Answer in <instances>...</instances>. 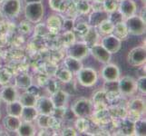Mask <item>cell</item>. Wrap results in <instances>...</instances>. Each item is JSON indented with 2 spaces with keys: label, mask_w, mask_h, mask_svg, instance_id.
I'll list each match as a JSON object with an SVG mask.
<instances>
[{
  "label": "cell",
  "mask_w": 146,
  "mask_h": 136,
  "mask_svg": "<svg viewBox=\"0 0 146 136\" xmlns=\"http://www.w3.org/2000/svg\"><path fill=\"white\" fill-rule=\"evenodd\" d=\"M102 78L104 80V82L108 81H117L121 76L120 69L116 64H105L104 68L101 72Z\"/></svg>",
  "instance_id": "30bf717a"
},
{
  "label": "cell",
  "mask_w": 146,
  "mask_h": 136,
  "mask_svg": "<svg viewBox=\"0 0 146 136\" xmlns=\"http://www.w3.org/2000/svg\"><path fill=\"white\" fill-rule=\"evenodd\" d=\"M125 26L128 33L133 36H142L145 33V21L140 16H133L125 18Z\"/></svg>",
  "instance_id": "277c9868"
},
{
  "label": "cell",
  "mask_w": 146,
  "mask_h": 136,
  "mask_svg": "<svg viewBox=\"0 0 146 136\" xmlns=\"http://www.w3.org/2000/svg\"><path fill=\"white\" fill-rule=\"evenodd\" d=\"M112 34L114 36H116L118 39H120L121 41H122V40L127 39L128 36H129V33H128L126 26H125L124 21L114 25V27H113Z\"/></svg>",
  "instance_id": "cb8c5ba5"
},
{
  "label": "cell",
  "mask_w": 146,
  "mask_h": 136,
  "mask_svg": "<svg viewBox=\"0 0 146 136\" xmlns=\"http://www.w3.org/2000/svg\"><path fill=\"white\" fill-rule=\"evenodd\" d=\"M17 133L21 136H33L36 134V127L32 123L22 121Z\"/></svg>",
  "instance_id": "7402d4cb"
},
{
  "label": "cell",
  "mask_w": 146,
  "mask_h": 136,
  "mask_svg": "<svg viewBox=\"0 0 146 136\" xmlns=\"http://www.w3.org/2000/svg\"><path fill=\"white\" fill-rule=\"evenodd\" d=\"M0 99L6 103H9L18 99V92L17 88L12 85H3L0 91Z\"/></svg>",
  "instance_id": "4fadbf2b"
},
{
  "label": "cell",
  "mask_w": 146,
  "mask_h": 136,
  "mask_svg": "<svg viewBox=\"0 0 146 136\" xmlns=\"http://www.w3.org/2000/svg\"><path fill=\"white\" fill-rule=\"evenodd\" d=\"M118 10L122 13L124 18H127L135 15L137 6L133 0H122L118 6Z\"/></svg>",
  "instance_id": "9a60e30c"
},
{
  "label": "cell",
  "mask_w": 146,
  "mask_h": 136,
  "mask_svg": "<svg viewBox=\"0 0 146 136\" xmlns=\"http://www.w3.org/2000/svg\"><path fill=\"white\" fill-rule=\"evenodd\" d=\"M36 108L38 111L39 114L51 115L54 113V106L50 97L40 96L37 97L36 103Z\"/></svg>",
  "instance_id": "9c48e42d"
},
{
  "label": "cell",
  "mask_w": 146,
  "mask_h": 136,
  "mask_svg": "<svg viewBox=\"0 0 146 136\" xmlns=\"http://www.w3.org/2000/svg\"><path fill=\"white\" fill-rule=\"evenodd\" d=\"M74 28V30H76V32H78L80 34H83V36H84V34H86V32L88 31V29H89V27H87V25L84 24V23L79 24L77 27H75Z\"/></svg>",
  "instance_id": "60d3db41"
},
{
  "label": "cell",
  "mask_w": 146,
  "mask_h": 136,
  "mask_svg": "<svg viewBox=\"0 0 146 136\" xmlns=\"http://www.w3.org/2000/svg\"><path fill=\"white\" fill-rule=\"evenodd\" d=\"M108 19L113 25H116V24H119L121 22H123L124 21L123 16L122 13H121L118 9L114 10V11H113V12H110L108 14Z\"/></svg>",
  "instance_id": "1f68e13d"
},
{
  "label": "cell",
  "mask_w": 146,
  "mask_h": 136,
  "mask_svg": "<svg viewBox=\"0 0 146 136\" xmlns=\"http://www.w3.org/2000/svg\"><path fill=\"white\" fill-rule=\"evenodd\" d=\"M137 91L136 80L132 76H123L118 79V92L124 96L133 95Z\"/></svg>",
  "instance_id": "5b68a950"
},
{
  "label": "cell",
  "mask_w": 146,
  "mask_h": 136,
  "mask_svg": "<svg viewBox=\"0 0 146 136\" xmlns=\"http://www.w3.org/2000/svg\"><path fill=\"white\" fill-rule=\"evenodd\" d=\"M75 125H76V128L79 132H84L89 127V123L86 118H78L76 123H75Z\"/></svg>",
  "instance_id": "8d00e7d4"
},
{
  "label": "cell",
  "mask_w": 146,
  "mask_h": 136,
  "mask_svg": "<svg viewBox=\"0 0 146 136\" xmlns=\"http://www.w3.org/2000/svg\"><path fill=\"white\" fill-rule=\"evenodd\" d=\"M37 124L40 128L42 129H48V128H54L56 125H58L57 119L51 115H44V114H38L37 118L36 119Z\"/></svg>",
  "instance_id": "2e32d148"
},
{
  "label": "cell",
  "mask_w": 146,
  "mask_h": 136,
  "mask_svg": "<svg viewBox=\"0 0 146 136\" xmlns=\"http://www.w3.org/2000/svg\"><path fill=\"white\" fill-rule=\"evenodd\" d=\"M89 54V46L84 42H74L67 47V55L82 60Z\"/></svg>",
  "instance_id": "8992f818"
},
{
  "label": "cell",
  "mask_w": 146,
  "mask_h": 136,
  "mask_svg": "<svg viewBox=\"0 0 146 136\" xmlns=\"http://www.w3.org/2000/svg\"><path fill=\"white\" fill-rule=\"evenodd\" d=\"M46 88H47V90L52 94L53 93H54L55 91L58 89L57 88V85H56V82L54 81V80H52V79L51 80H48L47 83H46Z\"/></svg>",
  "instance_id": "7bdbcfd3"
},
{
  "label": "cell",
  "mask_w": 146,
  "mask_h": 136,
  "mask_svg": "<svg viewBox=\"0 0 146 136\" xmlns=\"http://www.w3.org/2000/svg\"><path fill=\"white\" fill-rule=\"evenodd\" d=\"M89 54H91L94 59L104 64H108L112 58V54H110L102 44H94L89 47Z\"/></svg>",
  "instance_id": "ba28073f"
},
{
  "label": "cell",
  "mask_w": 146,
  "mask_h": 136,
  "mask_svg": "<svg viewBox=\"0 0 146 136\" xmlns=\"http://www.w3.org/2000/svg\"><path fill=\"white\" fill-rule=\"evenodd\" d=\"M21 122L22 121L20 119V117L7 114L3 119V125L9 132H17Z\"/></svg>",
  "instance_id": "ac0fdd59"
},
{
  "label": "cell",
  "mask_w": 146,
  "mask_h": 136,
  "mask_svg": "<svg viewBox=\"0 0 146 136\" xmlns=\"http://www.w3.org/2000/svg\"><path fill=\"white\" fill-rule=\"evenodd\" d=\"M0 120H1V113H0Z\"/></svg>",
  "instance_id": "7dc6e473"
},
{
  "label": "cell",
  "mask_w": 146,
  "mask_h": 136,
  "mask_svg": "<svg viewBox=\"0 0 146 136\" xmlns=\"http://www.w3.org/2000/svg\"><path fill=\"white\" fill-rule=\"evenodd\" d=\"M128 63L133 66H140L145 63L146 50L143 46H137L133 48L127 55Z\"/></svg>",
  "instance_id": "52a82bcc"
},
{
  "label": "cell",
  "mask_w": 146,
  "mask_h": 136,
  "mask_svg": "<svg viewBox=\"0 0 146 136\" xmlns=\"http://www.w3.org/2000/svg\"><path fill=\"white\" fill-rule=\"evenodd\" d=\"M108 12L105 11L104 9L96 10L94 13H92L89 17V24L91 27H96L98 25L103 22L104 20L108 19Z\"/></svg>",
  "instance_id": "d6986e66"
},
{
  "label": "cell",
  "mask_w": 146,
  "mask_h": 136,
  "mask_svg": "<svg viewBox=\"0 0 146 136\" xmlns=\"http://www.w3.org/2000/svg\"><path fill=\"white\" fill-rule=\"evenodd\" d=\"M77 81L84 87H91L97 83L98 74L94 68L91 67H82L76 74Z\"/></svg>",
  "instance_id": "3957f363"
},
{
  "label": "cell",
  "mask_w": 146,
  "mask_h": 136,
  "mask_svg": "<svg viewBox=\"0 0 146 136\" xmlns=\"http://www.w3.org/2000/svg\"><path fill=\"white\" fill-rule=\"evenodd\" d=\"M38 111L36 106H24L22 113L20 115V119L24 122L33 123L38 116Z\"/></svg>",
  "instance_id": "ffe728a7"
},
{
  "label": "cell",
  "mask_w": 146,
  "mask_h": 136,
  "mask_svg": "<svg viewBox=\"0 0 146 136\" xmlns=\"http://www.w3.org/2000/svg\"><path fill=\"white\" fill-rule=\"evenodd\" d=\"M2 1H3V0H0V3H1V2H2Z\"/></svg>",
  "instance_id": "c3c4849f"
},
{
  "label": "cell",
  "mask_w": 146,
  "mask_h": 136,
  "mask_svg": "<svg viewBox=\"0 0 146 136\" xmlns=\"http://www.w3.org/2000/svg\"><path fill=\"white\" fill-rule=\"evenodd\" d=\"M129 108L131 112L134 113L135 114H143L145 111L144 101L140 98L133 99V101H131V103L129 104Z\"/></svg>",
  "instance_id": "484cf974"
},
{
  "label": "cell",
  "mask_w": 146,
  "mask_h": 136,
  "mask_svg": "<svg viewBox=\"0 0 146 136\" xmlns=\"http://www.w3.org/2000/svg\"><path fill=\"white\" fill-rule=\"evenodd\" d=\"M118 6L119 5L116 0H104V10L108 13L113 12L114 10L118 9Z\"/></svg>",
  "instance_id": "d590c367"
},
{
  "label": "cell",
  "mask_w": 146,
  "mask_h": 136,
  "mask_svg": "<svg viewBox=\"0 0 146 136\" xmlns=\"http://www.w3.org/2000/svg\"><path fill=\"white\" fill-rule=\"evenodd\" d=\"M50 98H51L55 109L64 108V107H65V105H66V103L68 102L69 94L65 92L64 90L57 89L54 93L52 94Z\"/></svg>",
  "instance_id": "5bb4252c"
},
{
  "label": "cell",
  "mask_w": 146,
  "mask_h": 136,
  "mask_svg": "<svg viewBox=\"0 0 146 136\" xmlns=\"http://www.w3.org/2000/svg\"><path fill=\"white\" fill-rule=\"evenodd\" d=\"M134 133L136 135L143 136L146 134V123L143 119H138L134 122Z\"/></svg>",
  "instance_id": "4dcf8cb0"
},
{
  "label": "cell",
  "mask_w": 146,
  "mask_h": 136,
  "mask_svg": "<svg viewBox=\"0 0 146 136\" xmlns=\"http://www.w3.org/2000/svg\"><path fill=\"white\" fill-rule=\"evenodd\" d=\"M74 34L72 31H65L64 34V43L68 46L74 42Z\"/></svg>",
  "instance_id": "ab89813d"
},
{
  "label": "cell",
  "mask_w": 146,
  "mask_h": 136,
  "mask_svg": "<svg viewBox=\"0 0 146 136\" xmlns=\"http://www.w3.org/2000/svg\"><path fill=\"white\" fill-rule=\"evenodd\" d=\"M63 135H71V136H75L77 135V132L74 129L72 128H64L63 130Z\"/></svg>",
  "instance_id": "f6af8a7d"
},
{
  "label": "cell",
  "mask_w": 146,
  "mask_h": 136,
  "mask_svg": "<svg viewBox=\"0 0 146 136\" xmlns=\"http://www.w3.org/2000/svg\"><path fill=\"white\" fill-rule=\"evenodd\" d=\"M136 84H137V90L142 94H146V77L141 76L136 80Z\"/></svg>",
  "instance_id": "74e56055"
},
{
  "label": "cell",
  "mask_w": 146,
  "mask_h": 136,
  "mask_svg": "<svg viewBox=\"0 0 146 136\" xmlns=\"http://www.w3.org/2000/svg\"><path fill=\"white\" fill-rule=\"evenodd\" d=\"M98 28V32L103 34H110L113 33L114 25L110 21L109 19H105L103 22H101L96 27Z\"/></svg>",
  "instance_id": "f1b7e54d"
},
{
  "label": "cell",
  "mask_w": 146,
  "mask_h": 136,
  "mask_svg": "<svg viewBox=\"0 0 146 136\" xmlns=\"http://www.w3.org/2000/svg\"><path fill=\"white\" fill-rule=\"evenodd\" d=\"M56 78L59 80V81H61L63 83H69L72 81V78H73V74L67 70L65 67H63V68H60L57 70L56 74Z\"/></svg>",
  "instance_id": "f546056e"
},
{
  "label": "cell",
  "mask_w": 146,
  "mask_h": 136,
  "mask_svg": "<svg viewBox=\"0 0 146 136\" xmlns=\"http://www.w3.org/2000/svg\"><path fill=\"white\" fill-rule=\"evenodd\" d=\"M43 0H25V2L27 4L28 3H38V2H42Z\"/></svg>",
  "instance_id": "bcb514c9"
},
{
  "label": "cell",
  "mask_w": 146,
  "mask_h": 136,
  "mask_svg": "<svg viewBox=\"0 0 146 136\" xmlns=\"http://www.w3.org/2000/svg\"><path fill=\"white\" fill-rule=\"evenodd\" d=\"M64 67L69 70L73 74H76L80 71V69L83 67V63L81 60L74 58L72 56H68V55L64 58Z\"/></svg>",
  "instance_id": "e0dca14e"
},
{
  "label": "cell",
  "mask_w": 146,
  "mask_h": 136,
  "mask_svg": "<svg viewBox=\"0 0 146 136\" xmlns=\"http://www.w3.org/2000/svg\"><path fill=\"white\" fill-rule=\"evenodd\" d=\"M44 14V7L42 2L28 3L25 7V17L29 22L38 23L41 21Z\"/></svg>",
  "instance_id": "7a4b0ae2"
},
{
  "label": "cell",
  "mask_w": 146,
  "mask_h": 136,
  "mask_svg": "<svg viewBox=\"0 0 146 136\" xmlns=\"http://www.w3.org/2000/svg\"><path fill=\"white\" fill-rule=\"evenodd\" d=\"M50 6L54 10H61L62 5H63V0H50Z\"/></svg>",
  "instance_id": "ee69618b"
},
{
  "label": "cell",
  "mask_w": 146,
  "mask_h": 136,
  "mask_svg": "<svg viewBox=\"0 0 146 136\" xmlns=\"http://www.w3.org/2000/svg\"><path fill=\"white\" fill-rule=\"evenodd\" d=\"M101 44L107 50L110 54H116L122 46V41L114 36L113 34H106L103 39Z\"/></svg>",
  "instance_id": "8fae6325"
},
{
  "label": "cell",
  "mask_w": 146,
  "mask_h": 136,
  "mask_svg": "<svg viewBox=\"0 0 146 136\" xmlns=\"http://www.w3.org/2000/svg\"><path fill=\"white\" fill-rule=\"evenodd\" d=\"M37 96L36 94L29 92L28 90H26L21 95H18V101L23 106H36Z\"/></svg>",
  "instance_id": "44dd1931"
},
{
  "label": "cell",
  "mask_w": 146,
  "mask_h": 136,
  "mask_svg": "<svg viewBox=\"0 0 146 136\" xmlns=\"http://www.w3.org/2000/svg\"><path fill=\"white\" fill-rule=\"evenodd\" d=\"M46 27L49 31L51 32H58L62 28V21L57 16H51L47 18Z\"/></svg>",
  "instance_id": "4316f807"
},
{
  "label": "cell",
  "mask_w": 146,
  "mask_h": 136,
  "mask_svg": "<svg viewBox=\"0 0 146 136\" xmlns=\"http://www.w3.org/2000/svg\"><path fill=\"white\" fill-rule=\"evenodd\" d=\"M7 113L9 115H13V116H17V117H20V115L22 113L23 111V105L21 104V103L19 102L18 99L14 101V102H11L9 103H7Z\"/></svg>",
  "instance_id": "d4e9b609"
},
{
  "label": "cell",
  "mask_w": 146,
  "mask_h": 136,
  "mask_svg": "<svg viewBox=\"0 0 146 136\" xmlns=\"http://www.w3.org/2000/svg\"><path fill=\"white\" fill-rule=\"evenodd\" d=\"M0 102H1V99H0Z\"/></svg>",
  "instance_id": "681fc988"
},
{
  "label": "cell",
  "mask_w": 146,
  "mask_h": 136,
  "mask_svg": "<svg viewBox=\"0 0 146 136\" xmlns=\"http://www.w3.org/2000/svg\"><path fill=\"white\" fill-rule=\"evenodd\" d=\"M62 27H64V29L65 31H72L74 27V21L72 19H66L64 20V23H62Z\"/></svg>",
  "instance_id": "b9f144b4"
},
{
  "label": "cell",
  "mask_w": 146,
  "mask_h": 136,
  "mask_svg": "<svg viewBox=\"0 0 146 136\" xmlns=\"http://www.w3.org/2000/svg\"><path fill=\"white\" fill-rule=\"evenodd\" d=\"M21 10L20 0H5L2 5V11L8 17H16Z\"/></svg>",
  "instance_id": "7c38bea8"
},
{
  "label": "cell",
  "mask_w": 146,
  "mask_h": 136,
  "mask_svg": "<svg viewBox=\"0 0 146 136\" xmlns=\"http://www.w3.org/2000/svg\"><path fill=\"white\" fill-rule=\"evenodd\" d=\"M12 78V74L7 68L0 69V84L6 85L7 84Z\"/></svg>",
  "instance_id": "836d02e7"
},
{
  "label": "cell",
  "mask_w": 146,
  "mask_h": 136,
  "mask_svg": "<svg viewBox=\"0 0 146 136\" xmlns=\"http://www.w3.org/2000/svg\"><path fill=\"white\" fill-rule=\"evenodd\" d=\"M16 85L17 88L23 89V90H27L32 85V78L30 75L27 74H17L16 78Z\"/></svg>",
  "instance_id": "603a6c76"
},
{
  "label": "cell",
  "mask_w": 146,
  "mask_h": 136,
  "mask_svg": "<svg viewBox=\"0 0 146 136\" xmlns=\"http://www.w3.org/2000/svg\"><path fill=\"white\" fill-rule=\"evenodd\" d=\"M84 43L86 44L89 47H91L92 45L95 44L98 38V33L96 31V29L94 27H89L88 31L86 32V34H84Z\"/></svg>",
  "instance_id": "83f0119b"
},
{
  "label": "cell",
  "mask_w": 146,
  "mask_h": 136,
  "mask_svg": "<svg viewBox=\"0 0 146 136\" xmlns=\"http://www.w3.org/2000/svg\"><path fill=\"white\" fill-rule=\"evenodd\" d=\"M77 10L82 14H87L90 11V6L86 1H80L76 5Z\"/></svg>",
  "instance_id": "f35d334b"
},
{
  "label": "cell",
  "mask_w": 146,
  "mask_h": 136,
  "mask_svg": "<svg viewBox=\"0 0 146 136\" xmlns=\"http://www.w3.org/2000/svg\"><path fill=\"white\" fill-rule=\"evenodd\" d=\"M71 110L77 118H87L94 112V104L88 99H79L74 103Z\"/></svg>",
  "instance_id": "6da1fadb"
},
{
  "label": "cell",
  "mask_w": 146,
  "mask_h": 136,
  "mask_svg": "<svg viewBox=\"0 0 146 136\" xmlns=\"http://www.w3.org/2000/svg\"><path fill=\"white\" fill-rule=\"evenodd\" d=\"M104 92L107 94H114L118 92V80L117 81L105 82L104 85Z\"/></svg>",
  "instance_id": "e575fe53"
},
{
  "label": "cell",
  "mask_w": 146,
  "mask_h": 136,
  "mask_svg": "<svg viewBox=\"0 0 146 136\" xmlns=\"http://www.w3.org/2000/svg\"><path fill=\"white\" fill-rule=\"evenodd\" d=\"M121 129H122V132L124 134H133L134 133V123L130 120H125L121 125Z\"/></svg>",
  "instance_id": "d6a6232c"
}]
</instances>
